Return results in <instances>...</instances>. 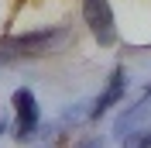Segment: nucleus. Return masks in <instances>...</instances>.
<instances>
[{"label":"nucleus","mask_w":151,"mask_h":148,"mask_svg":"<svg viewBox=\"0 0 151 148\" xmlns=\"http://www.w3.org/2000/svg\"><path fill=\"white\" fill-rule=\"evenodd\" d=\"M124 93H127V69H124V65H113L103 93H100V96L93 100V107H89V120H100L103 114H110L113 107L124 100Z\"/></svg>","instance_id":"nucleus-3"},{"label":"nucleus","mask_w":151,"mask_h":148,"mask_svg":"<svg viewBox=\"0 0 151 148\" xmlns=\"http://www.w3.org/2000/svg\"><path fill=\"white\" fill-rule=\"evenodd\" d=\"M124 145L127 148H151V124H144V128H134L127 138H124Z\"/></svg>","instance_id":"nucleus-5"},{"label":"nucleus","mask_w":151,"mask_h":148,"mask_svg":"<svg viewBox=\"0 0 151 148\" xmlns=\"http://www.w3.org/2000/svg\"><path fill=\"white\" fill-rule=\"evenodd\" d=\"M10 110H14V141H31L38 134V124H41L38 96L28 86H17L10 93Z\"/></svg>","instance_id":"nucleus-1"},{"label":"nucleus","mask_w":151,"mask_h":148,"mask_svg":"<svg viewBox=\"0 0 151 148\" xmlns=\"http://www.w3.org/2000/svg\"><path fill=\"white\" fill-rule=\"evenodd\" d=\"M4 131H7V124H4V117H0V134H4Z\"/></svg>","instance_id":"nucleus-7"},{"label":"nucleus","mask_w":151,"mask_h":148,"mask_svg":"<svg viewBox=\"0 0 151 148\" xmlns=\"http://www.w3.org/2000/svg\"><path fill=\"white\" fill-rule=\"evenodd\" d=\"M148 114H151V86H144L141 96H137V100H134L131 107L120 114V117L113 120V138H120V141H124L134 128H141V120L148 117Z\"/></svg>","instance_id":"nucleus-4"},{"label":"nucleus","mask_w":151,"mask_h":148,"mask_svg":"<svg viewBox=\"0 0 151 148\" xmlns=\"http://www.w3.org/2000/svg\"><path fill=\"white\" fill-rule=\"evenodd\" d=\"M83 21L103 48L117 45V17H113L110 0H83Z\"/></svg>","instance_id":"nucleus-2"},{"label":"nucleus","mask_w":151,"mask_h":148,"mask_svg":"<svg viewBox=\"0 0 151 148\" xmlns=\"http://www.w3.org/2000/svg\"><path fill=\"white\" fill-rule=\"evenodd\" d=\"M79 148H100V141H86V145H79Z\"/></svg>","instance_id":"nucleus-6"}]
</instances>
